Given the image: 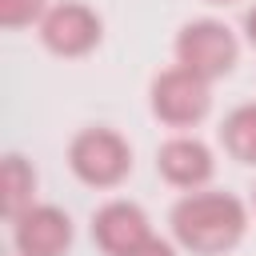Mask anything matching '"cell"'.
I'll return each instance as SVG.
<instances>
[{
  "label": "cell",
  "instance_id": "6",
  "mask_svg": "<svg viewBox=\"0 0 256 256\" xmlns=\"http://www.w3.org/2000/svg\"><path fill=\"white\" fill-rule=\"evenodd\" d=\"M92 240L100 244L104 256H132L136 248H144L152 240V228H148V216H144L140 204L108 200L92 216Z\"/></svg>",
  "mask_w": 256,
  "mask_h": 256
},
{
  "label": "cell",
  "instance_id": "4",
  "mask_svg": "<svg viewBox=\"0 0 256 256\" xmlns=\"http://www.w3.org/2000/svg\"><path fill=\"white\" fill-rule=\"evenodd\" d=\"M208 108H212V92L204 76L176 64L152 80V112L168 128H192L208 116Z\"/></svg>",
  "mask_w": 256,
  "mask_h": 256
},
{
  "label": "cell",
  "instance_id": "2",
  "mask_svg": "<svg viewBox=\"0 0 256 256\" xmlns=\"http://www.w3.org/2000/svg\"><path fill=\"white\" fill-rule=\"evenodd\" d=\"M68 164H72V172L84 184H92V188H116L132 172V148L112 128H84L68 144Z\"/></svg>",
  "mask_w": 256,
  "mask_h": 256
},
{
  "label": "cell",
  "instance_id": "13",
  "mask_svg": "<svg viewBox=\"0 0 256 256\" xmlns=\"http://www.w3.org/2000/svg\"><path fill=\"white\" fill-rule=\"evenodd\" d=\"M244 32H248V44L256 48V4H252V8L244 12Z\"/></svg>",
  "mask_w": 256,
  "mask_h": 256
},
{
  "label": "cell",
  "instance_id": "3",
  "mask_svg": "<svg viewBox=\"0 0 256 256\" xmlns=\"http://www.w3.org/2000/svg\"><path fill=\"white\" fill-rule=\"evenodd\" d=\"M236 56H240V44H236L232 28L220 24V20H192L176 36V60H180V68L204 76L208 84L220 80V76H228L232 64H236Z\"/></svg>",
  "mask_w": 256,
  "mask_h": 256
},
{
  "label": "cell",
  "instance_id": "10",
  "mask_svg": "<svg viewBox=\"0 0 256 256\" xmlns=\"http://www.w3.org/2000/svg\"><path fill=\"white\" fill-rule=\"evenodd\" d=\"M220 144L232 160L256 164V104H240L220 124Z\"/></svg>",
  "mask_w": 256,
  "mask_h": 256
},
{
  "label": "cell",
  "instance_id": "8",
  "mask_svg": "<svg viewBox=\"0 0 256 256\" xmlns=\"http://www.w3.org/2000/svg\"><path fill=\"white\" fill-rule=\"evenodd\" d=\"M156 172L172 188H200V184L212 180L216 160H212L208 144H200L196 136H172L156 152Z\"/></svg>",
  "mask_w": 256,
  "mask_h": 256
},
{
  "label": "cell",
  "instance_id": "1",
  "mask_svg": "<svg viewBox=\"0 0 256 256\" xmlns=\"http://www.w3.org/2000/svg\"><path fill=\"white\" fill-rule=\"evenodd\" d=\"M248 212L232 192H188L172 208V236L192 256H224L240 244Z\"/></svg>",
  "mask_w": 256,
  "mask_h": 256
},
{
  "label": "cell",
  "instance_id": "11",
  "mask_svg": "<svg viewBox=\"0 0 256 256\" xmlns=\"http://www.w3.org/2000/svg\"><path fill=\"white\" fill-rule=\"evenodd\" d=\"M44 12H48L44 0H0V24L4 28L36 24V20H44Z\"/></svg>",
  "mask_w": 256,
  "mask_h": 256
},
{
  "label": "cell",
  "instance_id": "14",
  "mask_svg": "<svg viewBox=\"0 0 256 256\" xmlns=\"http://www.w3.org/2000/svg\"><path fill=\"white\" fill-rule=\"evenodd\" d=\"M212 4H232V0H212Z\"/></svg>",
  "mask_w": 256,
  "mask_h": 256
},
{
  "label": "cell",
  "instance_id": "12",
  "mask_svg": "<svg viewBox=\"0 0 256 256\" xmlns=\"http://www.w3.org/2000/svg\"><path fill=\"white\" fill-rule=\"evenodd\" d=\"M132 256H176V252H172V244H168V240H156V236H152V240H148L144 248H136Z\"/></svg>",
  "mask_w": 256,
  "mask_h": 256
},
{
  "label": "cell",
  "instance_id": "7",
  "mask_svg": "<svg viewBox=\"0 0 256 256\" xmlns=\"http://www.w3.org/2000/svg\"><path fill=\"white\" fill-rule=\"evenodd\" d=\"M16 252L20 256H64L72 244V220L56 204H32L16 220Z\"/></svg>",
  "mask_w": 256,
  "mask_h": 256
},
{
  "label": "cell",
  "instance_id": "5",
  "mask_svg": "<svg viewBox=\"0 0 256 256\" xmlns=\"http://www.w3.org/2000/svg\"><path fill=\"white\" fill-rule=\"evenodd\" d=\"M40 40L48 52L56 56H88L96 44H100V16L88 8V4H76V0H64L56 8L44 12L40 20Z\"/></svg>",
  "mask_w": 256,
  "mask_h": 256
},
{
  "label": "cell",
  "instance_id": "9",
  "mask_svg": "<svg viewBox=\"0 0 256 256\" xmlns=\"http://www.w3.org/2000/svg\"><path fill=\"white\" fill-rule=\"evenodd\" d=\"M32 192H36V172L24 156H4V176H0V208L8 220H16L20 212L32 208Z\"/></svg>",
  "mask_w": 256,
  "mask_h": 256
}]
</instances>
